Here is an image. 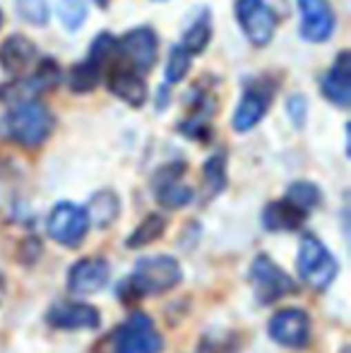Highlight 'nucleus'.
<instances>
[{
	"mask_svg": "<svg viewBox=\"0 0 351 353\" xmlns=\"http://www.w3.org/2000/svg\"><path fill=\"white\" fill-rule=\"evenodd\" d=\"M305 214L301 210H296L291 202L279 200V202H272L267 205V210L263 214V221L270 231H294L303 223Z\"/></svg>",
	"mask_w": 351,
	"mask_h": 353,
	"instance_id": "19",
	"label": "nucleus"
},
{
	"mask_svg": "<svg viewBox=\"0 0 351 353\" xmlns=\"http://www.w3.org/2000/svg\"><path fill=\"white\" fill-rule=\"evenodd\" d=\"M48 236L56 243L66 248H75L85 241L89 231V219L87 212L82 207L72 205V202H61V205L53 207V212L48 214L46 223Z\"/></svg>",
	"mask_w": 351,
	"mask_h": 353,
	"instance_id": "6",
	"label": "nucleus"
},
{
	"mask_svg": "<svg viewBox=\"0 0 351 353\" xmlns=\"http://www.w3.org/2000/svg\"><path fill=\"white\" fill-rule=\"evenodd\" d=\"M267 111V97L263 92H255V89H250V92H245V97L241 99V103L236 106L234 111V130L239 132H248L250 128H255L260 121H263Z\"/></svg>",
	"mask_w": 351,
	"mask_h": 353,
	"instance_id": "17",
	"label": "nucleus"
},
{
	"mask_svg": "<svg viewBox=\"0 0 351 353\" xmlns=\"http://www.w3.org/2000/svg\"><path fill=\"white\" fill-rule=\"evenodd\" d=\"M37 58V46L24 37H10L0 46V65L10 74H22Z\"/></svg>",
	"mask_w": 351,
	"mask_h": 353,
	"instance_id": "15",
	"label": "nucleus"
},
{
	"mask_svg": "<svg viewBox=\"0 0 351 353\" xmlns=\"http://www.w3.org/2000/svg\"><path fill=\"white\" fill-rule=\"evenodd\" d=\"M250 283L260 303H274L296 291V281L267 255H258L250 262Z\"/></svg>",
	"mask_w": 351,
	"mask_h": 353,
	"instance_id": "5",
	"label": "nucleus"
},
{
	"mask_svg": "<svg viewBox=\"0 0 351 353\" xmlns=\"http://www.w3.org/2000/svg\"><path fill=\"white\" fill-rule=\"evenodd\" d=\"M108 344L113 353H161L164 349V339L157 332L152 317H147L145 312H135L132 317H128L111 334Z\"/></svg>",
	"mask_w": 351,
	"mask_h": 353,
	"instance_id": "4",
	"label": "nucleus"
},
{
	"mask_svg": "<svg viewBox=\"0 0 351 353\" xmlns=\"http://www.w3.org/2000/svg\"><path fill=\"white\" fill-rule=\"evenodd\" d=\"M289 116L296 128H303V123H305V99L303 97L289 99Z\"/></svg>",
	"mask_w": 351,
	"mask_h": 353,
	"instance_id": "29",
	"label": "nucleus"
},
{
	"mask_svg": "<svg viewBox=\"0 0 351 353\" xmlns=\"http://www.w3.org/2000/svg\"><path fill=\"white\" fill-rule=\"evenodd\" d=\"M85 212L89 223H94L97 228H108L121 214V200L113 190H101L92 197Z\"/></svg>",
	"mask_w": 351,
	"mask_h": 353,
	"instance_id": "18",
	"label": "nucleus"
},
{
	"mask_svg": "<svg viewBox=\"0 0 351 353\" xmlns=\"http://www.w3.org/2000/svg\"><path fill=\"white\" fill-rule=\"evenodd\" d=\"M3 298H5V281L0 279V303H3Z\"/></svg>",
	"mask_w": 351,
	"mask_h": 353,
	"instance_id": "30",
	"label": "nucleus"
},
{
	"mask_svg": "<svg viewBox=\"0 0 351 353\" xmlns=\"http://www.w3.org/2000/svg\"><path fill=\"white\" fill-rule=\"evenodd\" d=\"M210 37H212L210 17H200V19H197V22L192 24V27L185 32L181 48L188 53V56H192V53H202V51H205L207 43H210Z\"/></svg>",
	"mask_w": 351,
	"mask_h": 353,
	"instance_id": "23",
	"label": "nucleus"
},
{
	"mask_svg": "<svg viewBox=\"0 0 351 353\" xmlns=\"http://www.w3.org/2000/svg\"><path fill=\"white\" fill-rule=\"evenodd\" d=\"M301 37L305 41L323 43L334 32V10L328 0H299Z\"/></svg>",
	"mask_w": 351,
	"mask_h": 353,
	"instance_id": "11",
	"label": "nucleus"
},
{
	"mask_svg": "<svg viewBox=\"0 0 351 353\" xmlns=\"http://www.w3.org/2000/svg\"><path fill=\"white\" fill-rule=\"evenodd\" d=\"M46 322L56 330H97L101 317L87 303H58L48 310Z\"/></svg>",
	"mask_w": 351,
	"mask_h": 353,
	"instance_id": "13",
	"label": "nucleus"
},
{
	"mask_svg": "<svg viewBox=\"0 0 351 353\" xmlns=\"http://www.w3.org/2000/svg\"><path fill=\"white\" fill-rule=\"evenodd\" d=\"M51 111L41 101H19L5 118V135L22 147H39L53 132Z\"/></svg>",
	"mask_w": 351,
	"mask_h": 353,
	"instance_id": "1",
	"label": "nucleus"
},
{
	"mask_svg": "<svg viewBox=\"0 0 351 353\" xmlns=\"http://www.w3.org/2000/svg\"><path fill=\"white\" fill-rule=\"evenodd\" d=\"M113 53H116V39H113L111 34H101V37H97V41L92 43V51H89L87 61L72 68L70 87L80 94L97 87Z\"/></svg>",
	"mask_w": 351,
	"mask_h": 353,
	"instance_id": "8",
	"label": "nucleus"
},
{
	"mask_svg": "<svg viewBox=\"0 0 351 353\" xmlns=\"http://www.w3.org/2000/svg\"><path fill=\"white\" fill-rule=\"evenodd\" d=\"M157 200H159L164 207H169V210L185 207L188 202L192 200V190H190V188L183 185V183H178L176 166H174V173H171V176H164V173H161L159 188H157Z\"/></svg>",
	"mask_w": 351,
	"mask_h": 353,
	"instance_id": "20",
	"label": "nucleus"
},
{
	"mask_svg": "<svg viewBox=\"0 0 351 353\" xmlns=\"http://www.w3.org/2000/svg\"><path fill=\"white\" fill-rule=\"evenodd\" d=\"M58 82H61V68H58L53 61H43L41 65H39L37 74H34L32 87L37 89V92H43V89L56 87Z\"/></svg>",
	"mask_w": 351,
	"mask_h": 353,
	"instance_id": "27",
	"label": "nucleus"
},
{
	"mask_svg": "<svg viewBox=\"0 0 351 353\" xmlns=\"http://www.w3.org/2000/svg\"><path fill=\"white\" fill-rule=\"evenodd\" d=\"M267 330H270V336L279 346L303 349L310 341V317L301 307H286V310L274 312Z\"/></svg>",
	"mask_w": 351,
	"mask_h": 353,
	"instance_id": "9",
	"label": "nucleus"
},
{
	"mask_svg": "<svg viewBox=\"0 0 351 353\" xmlns=\"http://www.w3.org/2000/svg\"><path fill=\"white\" fill-rule=\"evenodd\" d=\"M236 17H239L241 29H243L250 43L265 46V43L272 41L277 19L265 0H236Z\"/></svg>",
	"mask_w": 351,
	"mask_h": 353,
	"instance_id": "10",
	"label": "nucleus"
},
{
	"mask_svg": "<svg viewBox=\"0 0 351 353\" xmlns=\"http://www.w3.org/2000/svg\"><path fill=\"white\" fill-rule=\"evenodd\" d=\"M339 265L334 255L315 236H303L299 248V274L313 291H325L337 279Z\"/></svg>",
	"mask_w": 351,
	"mask_h": 353,
	"instance_id": "3",
	"label": "nucleus"
},
{
	"mask_svg": "<svg viewBox=\"0 0 351 353\" xmlns=\"http://www.w3.org/2000/svg\"><path fill=\"white\" fill-rule=\"evenodd\" d=\"M320 200H323V195H320L318 185H313V183L299 181L294 185H289V190H286V202H291L296 210H301L303 214L315 210L320 205Z\"/></svg>",
	"mask_w": 351,
	"mask_h": 353,
	"instance_id": "22",
	"label": "nucleus"
},
{
	"mask_svg": "<svg viewBox=\"0 0 351 353\" xmlns=\"http://www.w3.org/2000/svg\"><path fill=\"white\" fill-rule=\"evenodd\" d=\"M111 279V270H108V262L101 257H85L70 270L68 276V288L70 293L77 296H92V293L101 291L103 286Z\"/></svg>",
	"mask_w": 351,
	"mask_h": 353,
	"instance_id": "12",
	"label": "nucleus"
},
{
	"mask_svg": "<svg viewBox=\"0 0 351 353\" xmlns=\"http://www.w3.org/2000/svg\"><path fill=\"white\" fill-rule=\"evenodd\" d=\"M181 279L183 272L178 260L169 255H157L137 262L126 286L132 288V293H137V296H157V293H166L176 288Z\"/></svg>",
	"mask_w": 351,
	"mask_h": 353,
	"instance_id": "2",
	"label": "nucleus"
},
{
	"mask_svg": "<svg viewBox=\"0 0 351 353\" xmlns=\"http://www.w3.org/2000/svg\"><path fill=\"white\" fill-rule=\"evenodd\" d=\"M58 10H61V22L70 32H75V29H80L85 24L87 0H58Z\"/></svg>",
	"mask_w": 351,
	"mask_h": 353,
	"instance_id": "25",
	"label": "nucleus"
},
{
	"mask_svg": "<svg viewBox=\"0 0 351 353\" xmlns=\"http://www.w3.org/2000/svg\"><path fill=\"white\" fill-rule=\"evenodd\" d=\"M108 87L118 99H123L130 106H142L147 101V84L137 72L128 70V68H113L111 77H108Z\"/></svg>",
	"mask_w": 351,
	"mask_h": 353,
	"instance_id": "16",
	"label": "nucleus"
},
{
	"mask_svg": "<svg viewBox=\"0 0 351 353\" xmlns=\"http://www.w3.org/2000/svg\"><path fill=\"white\" fill-rule=\"evenodd\" d=\"M188 68H190V56H188L181 46H174V51H171V56H169V63H166V79H169V82H181V79L185 77Z\"/></svg>",
	"mask_w": 351,
	"mask_h": 353,
	"instance_id": "28",
	"label": "nucleus"
},
{
	"mask_svg": "<svg viewBox=\"0 0 351 353\" xmlns=\"http://www.w3.org/2000/svg\"><path fill=\"white\" fill-rule=\"evenodd\" d=\"M323 94L328 101L337 103V106H349L351 99V65H349V53L342 51L332 70L325 74L323 79Z\"/></svg>",
	"mask_w": 351,
	"mask_h": 353,
	"instance_id": "14",
	"label": "nucleus"
},
{
	"mask_svg": "<svg viewBox=\"0 0 351 353\" xmlns=\"http://www.w3.org/2000/svg\"><path fill=\"white\" fill-rule=\"evenodd\" d=\"M226 185V161L224 154H214L210 161L205 163V188L207 197H214Z\"/></svg>",
	"mask_w": 351,
	"mask_h": 353,
	"instance_id": "24",
	"label": "nucleus"
},
{
	"mask_svg": "<svg viewBox=\"0 0 351 353\" xmlns=\"http://www.w3.org/2000/svg\"><path fill=\"white\" fill-rule=\"evenodd\" d=\"M17 3V12L22 14V19H27L29 24H41L48 22V3L46 0H14Z\"/></svg>",
	"mask_w": 351,
	"mask_h": 353,
	"instance_id": "26",
	"label": "nucleus"
},
{
	"mask_svg": "<svg viewBox=\"0 0 351 353\" xmlns=\"http://www.w3.org/2000/svg\"><path fill=\"white\" fill-rule=\"evenodd\" d=\"M116 53L126 63L123 68L132 72H145L154 65L157 53H159V41L157 34L150 27L130 29L121 41H116Z\"/></svg>",
	"mask_w": 351,
	"mask_h": 353,
	"instance_id": "7",
	"label": "nucleus"
},
{
	"mask_svg": "<svg viewBox=\"0 0 351 353\" xmlns=\"http://www.w3.org/2000/svg\"><path fill=\"white\" fill-rule=\"evenodd\" d=\"M0 24H3V12H0Z\"/></svg>",
	"mask_w": 351,
	"mask_h": 353,
	"instance_id": "31",
	"label": "nucleus"
},
{
	"mask_svg": "<svg viewBox=\"0 0 351 353\" xmlns=\"http://www.w3.org/2000/svg\"><path fill=\"white\" fill-rule=\"evenodd\" d=\"M166 231V219L159 214H150L145 216V221L130 233L128 238V248H145L150 243H154L157 238H161V233Z\"/></svg>",
	"mask_w": 351,
	"mask_h": 353,
	"instance_id": "21",
	"label": "nucleus"
}]
</instances>
